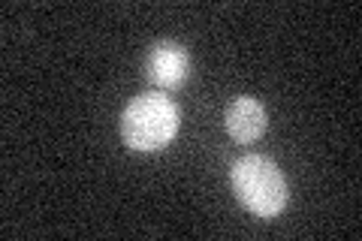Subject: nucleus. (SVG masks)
Wrapping results in <instances>:
<instances>
[{
	"label": "nucleus",
	"mask_w": 362,
	"mask_h": 241,
	"mask_svg": "<svg viewBox=\"0 0 362 241\" xmlns=\"http://www.w3.org/2000/svg\"><path fill=\"white\" fill-rule=\"evenodd\" d=\"M239 202L257 217H278L287 208V178L275 160L263 154H245L230 172Z\"/></svg>",
	"instance_id": "obj_1"
},
{
	"label": "nucleus",
	"mask_w": 362,
	"mask_h": 241,
	"mask_svg": "<svg viewBox=\"0 0 362 241\" xmlns=\"http://www.w3.org/2000/svg\"><path fill=\"white\" fill-rule=\"evenodd\" d=\"M178 124L181 118L175 102L157 90H148L127 102L121 114V136L133 151H160L175 139Z\"/></svg>",
	"instance_id": "obj_2"
},
{
	"label": "nucleus",
	"mask_w": 362,
	"mask_h": 241,
	"mask_svg": "<svg viewBox=\"0 0 362 241\" xmlns=\"http://www.w3.org/2000/svg\"><path fill=\"white\" fill-rule=\"evenodd\" d=\"M187 70H190L187 49L175 40L157 42L148 54V78L157 88H178L187 78Z\"/></svg>",
	"instance_id": "obj_3"
},
{
	"label": "nucleus",
	"mask_w": 362,
	"mask_h": 241,
	"mask_svg": "<svg viewBox=\"0 0 362 241\" xmlns=\"http://www.w3.org/2000/svg\"><path fill=\"white\" fill-rule=\"evenodd\" d=\"M226 133L235 142H257L266 133V109L257 97H235L226 106Z\"/></svg>",
	"instance_id": "obj_4"
}]
</instances>
